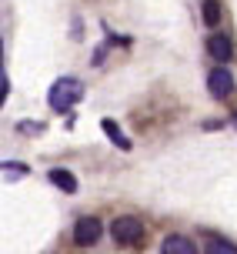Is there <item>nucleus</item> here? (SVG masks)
Wrapping results in <instances>:
<instances>
[{"label":"nucleus","mask_w":237,"mask_h":254,"mask_svg":"<svg viewBox=\"0 0 237 254\" xmlns=\"http://www.w3.org/2000/svg\"><path fill=\"white\" fill-rule=\"evenodd\" d=\"M111 234H114V241H120V244H134L140 241V234H144V224H140L137 217H114V224H111Z\"/></svg>","instance_id":"nucleus-2"},{"label":"nucleus","mask_w":237,"mask_h":254,"mask_svg":"<svg viewBox=\"0 0 237 254\" xmlns=\"http://www.w3.org/2000/svg\"><path fill=\"white\" fill-rule=\"evenodd\" d=\"M20 174H27L24 164H3V178H20Z\"/></svg>","instance_id":"nucleus-12"},{"label":"nucleus","mask_w":237,"mask_h":254,"mask_svg":"<svg viewBox=\"0 0 237 254\" xmlns=\"http://www.w3.org/2000/svg\"><path fill=\"white\" fill-rule=\"evenodd\" d=\"M207 90H211L214 97H227V94L234 90V77H231V70H224V67L211 70V74H207Z\"/></svg>","instance_id":"nucleus-4"},{"label":"nucleus","mask_w":237,"mask_h":254,"mask_svg":"<svg viewBox=\"0 0 237 254\" xmlns=\"http://www.w3.org/2000/svg\"><path fill=\"white\" fill-rule=\"evenodd\" d=\"M204 24L207 27L221 24V3H217V0H204Z\"/></svg>","instance_id":"nucleus-10"},{"label":"nucleus","mask_w":237,"mask_h":254,"mask_svg":"<svg viewBox=\"0 0 237 254\" xmlns=\"http://www.w3.org/2000/svg\"><path fill=\"white\" fill-rule=\"evenodd\" d=\"M44 124L40 121H20V134H40Z\"/></svg>","instance_id":"nucleus-11"},{"label":"nucleus","mask_w":237,"mask_h":254,"mask_svg":"<svg viewBox=\"0 0 237 254\" xmlns=\"http://www.w3.org/2000/svg\"><path fill=\"white\" fill-rule=\"evenodd\" d=\"M80 97H84V84H80L77 77H60V80L50 87V94H47L50 107H54L57 114H70Z\"/></svg>","instance_id":"nucleus-1"},{"label":"nucleus","mask_w":237,"mask_h":254,"mask_svg":"<svg viewBox=\"0 0 237 254\" xmlns=\"http://www.w3.org/2000/svg\"><path fill=\"white\" fill-rule=\"evenodd\" d=\"M161 254H197V248L184 234H167L164 244H161Z\"/></svg>","instance_id":"nucleus-5"},{"label":"nucleus","mask_w":237,"mask_h":254,"mask_svg":"<svg viewBox=\"0 0 237 254\" xmlns=\"http://www.w3.org/2000/svg\"><path fill=\"white\" fill-rule=\"evenodd\" d=\"M100 234H104V224H100L97 217H80L74 224V241L80 248H90V244L100 241Z\"/></svg>","instance_id":"nucleus-3"},{"label":"nucleus","mask_w":237,"mask_h":254,"mask_svg":"<svg viewBox=\"0 0 237 254\" xmlns=\"http://www.w3.org/2000/svg\"><path fill=\"white\" fill-rule=\"evenodd\" d=\"M204 254H237V244L224 241V238H211L207 248H204Z\"/></svg>","instance_id":"nucleus-9"},{"label":"nucleus","mask_w":237,"mask_h":254,"mask_svg":"<svg viewBox=\"0 0 237 254\" xmlns=\"http://www.w3.org/2000/svg\"><path fill=\"white\" fill-rule=\"evenodd\" d=\"M100 127H104V134H107V137H111L114 144L120 147V151H130V137H127L124 130H120V124H117V121L104 117V121H100Z\"/></svg>","instance_id":"nucleus-6"},{"label":"nucleus","mask_w":237,"mask_h":254,"mask_svg":"<svg viewBox=\"0 0 237 254\" xmlns=\"http://www.w3.org/2000/svg\"><path fill=\"white\" fill-rule=\"evenodd\" d=\"M207 51H211L214 61H221V64H227L231 57H234V47H231V40H227V37H211V40H207Z\"/></svg>","instance_id":"nucleus-7"},{"label":"nucleus","mask_w":237,"mask_h":254,"mask_svg":"<svg viewBox=\"0 0 237 254\" xmlns=\"http://www.w3.org/2000/svg\"><path fill=\"white\" fill-rule=\"evenodd\" d=\"M231 121H234V127H237V114H234V117H231Z\"/></svg>","instance_id":"nucleus-13"},{"label":"nucleus","mask_w":237,"mask_h":254,"mask_svg":"<svg viewBox=\"0 0 237 254\" xmlns=\"http://www.w3.org/2000/svg\"><path fill=\"white\" fill-rule=\"evenodd\" d=\"M47 178H50V184H54V188L67 190V194H77V178L70 174V171H60V167H54Z\"/></svg>","instance_id":"nucleus-8"}]
</instances>
